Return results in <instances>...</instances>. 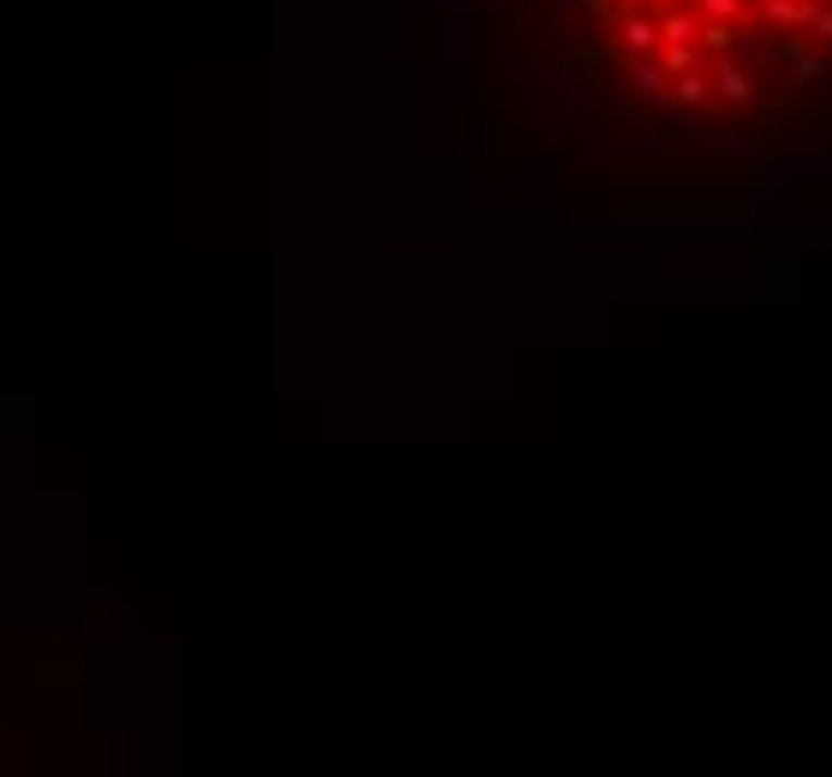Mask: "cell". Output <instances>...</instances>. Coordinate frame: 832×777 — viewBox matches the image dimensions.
<instances>
[{"label":"cell","instance_id":"1","mask_svg":"<svg viewBox=\"0 0 832 777\" xmlns=\"http://www.w3.org/2000/svg\"><path fill=\"white\" fill-rule=\"evenodd\" d=\"M815 7H820V0H760V12H767L772 24H791V30H808Z\"/></svg>","mask_w":832,"mask_h":777},{"label":"cell","instance_id":"2","mask_svg":"<svg viewBox=\"0 0 832 777\" xmlns=\"http://www.w3.org/2000/svg\"><path fill=\"white\" fill-rule=\"evenodd\" d=\"M712 84H719V96H724V102H755V78H748L743 66H731V60H719Z\"/></svg>","mask_w":832,"mask_h":777},{"label":"cell","instance_id":"3","mask_svg":"<svg viewBox=\"0 0 832 777\" xmlns=\"http://www.w3.org/2000/svg\"><path fill=\"white\" fill-rule=\"evenodd\" d=\"M707 90H712V78H700V72H676V84H671V96L683 108H700V102H707Z\"/></svg>","mask_w":832,"mask_h":777},{"label":"cell","instance_id":"4","mask_svg":"<svg viewBox=\"0 0 832 777\" xmlns=\"http://www.w3.org/2000/svg\"><path fill=\"white\" fill-rule=\"evenodd\" d=\"M659 36H671V42H695V36H700V24L688 18V12H665Z\"/></svg>","mask_w":832,"mask_h":777},{"label":"cell","instance_id":"5","mask_svg":"<svg viewBox=\"0 0 832 777\" xmlns=\"http://www.w3.org/2000/svg\"><path fill=\"white\" fill-rule=\"evenodd\" d=\"M791 66H796V84H815L820 72H827V60H820V54H808V48H796V54H791Z\"/></svg>","mask_w":832,"mask_h":777},{"label":"cell","instance_id":"6","mask_svg":"<svg viewBox=\"0 0 832 777\" xmlns=\"http://www.w3.org/2000/svg\"><path fill=\"white\" fill-rule=\"evenodd\" d=\"M695 7L707 12V18H724V24H736V18H743V12H748L743 0H695Z\"/></svg>","mask_w":832,"mask_h":777},{"label":"cell","instance_id":"7","mask_svg":"<svg viewBox=\"0 0 832 777\" xmlns=\"http://www.w3.org/2000/svg\"><path fill=\"white\" fill-rule=\"evenodd\" d=\"M808 42H832V12L815 7V18H808Z\"/></svg>","mask_w":832,"mask_h":777}]
</instances>
